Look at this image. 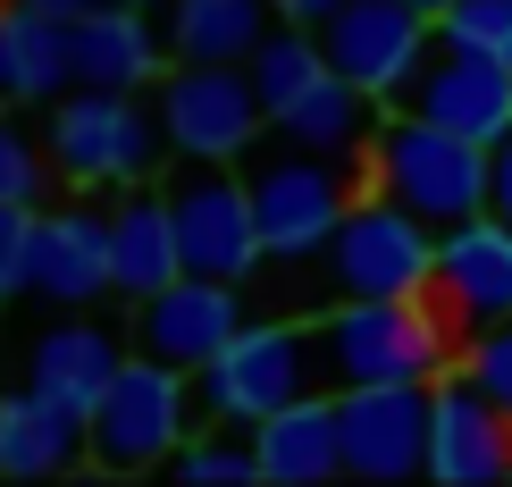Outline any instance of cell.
Segmentation results:
<instances>
[{
	"instance_id": "obj_19",
	"label": "cell",
	"mask_w": 512,
	"mask_h": 487,
	"mask_svg": "<svg viewBox=\"0 0 512 487\" xmlns=\"http://www.w3.org/2000/svg\"><path fill=\"white\" fill-rule=\"evenodd\" d=\"M252 454H261V479L269 487H328L345 479V420H336V387L303 395V404L269 412L252 429Z\"/></svg>"
},
{
	"instance_id": "obj_26",
	"label": "cell",
	"mask_w": 512,
	"mask_h": 487,
	"mask_svg": "<svg viewBox=\"0 0 512 487\" xmlns=\"http://www.w3.org/2000/svg\"><path fill=\"white\" fill-rule=\"evenodd\" d=\"M185 487H252L261 479V454H252V429H227V420H202L194 437L177 446V462H168Z\"/></svg>"
},
{
	"instance_id": "obj_15",
	"label": "cell",
	"mask_w": 512,
	"mask_h": 487,
	"mask_svg": "<svg viewBox=\"0 0 512 487\" xmlns=\"http://www.w3.org/2000/svg\"><path fill=\"white\" fill-rule=\"evenodd\" d=\"M26 294L51 311H84L101 294H118L110 278V210H34V269Z\"/></svg>"
},
{
	"instance_id": "obj_11",
	"label": "cell",
	"mask_w": 512,
	"mask_h": 487,
	"mask_svg": "<svg viewBox=\"0 0 512 487\" xmlns=\"http://www.w3.org/2000/svg\"><path fill=\"white\" fill-rule=\"evenodd\" d=\"M429 479L437 487H496L512 479V412L471 370L429 378Z\"/></svg>"
},
{
	"instance_id": "obj_3",
	"label": "cell",
	"mask_w": 512,
	"mask_h": 487,
	"mask_svg": "<svg viewBox=\"0 0 512 487\" xmlns=\"http://www.w3.org/2000/svg\"><path fill=\"white\" fill-rule=\"evenodd\" d=\"M378 194H395L403 210H420L429 227H454V219H479L487 210V143L454 135V126L420 118V110H387L361 152Z\"/></svg>"
},
{
	"instance_id": "obj_9",
	"label": "cell",
	"mask_w": 512,
	"mask_h": 487,
	"mask_svg": "<svg viewBox=\"0 0 512 487\" xmlns=\"http://www.w3.org/2000/svg\"><path fill=\"white\" fill-rule=\"evenodd\" d=\"M319 261H328L336 294H412V286H437V227L370 185L336 219V236H328Z\"/></svg>"
},
{
	"instance_id": "obj_27",
	"label": "cell",
	"mask_w": 512,
	"mask_h": 487,
	"mask_svg": "<svg viewBox=\"0 0 512 487\" xmlns=\"http://www.w3.org/2000/svg\"><path fill=\"white\" fill-rule=\"evenodd\" d=\"M51 143H34L26 126L9 118V101H0V202H34L42 210V185H51Z\"/></svg>"
},
{
	"instance_id": "obj_2",
	"label": "cell",
	"mask_w": 512,
	"mask_h": 487,
	"mask_svg": "<svg viewBox=\"0 0 512 487\" xmlns=\"http://www.w3.org/2000/svg\"><path fill=\"white\" fill-rule=\"evenodd\" d=\"M319 387H336V378H328V336L294 328V320H244L194 370L202 412L227 420V429H261L269 412L303 404V395H319Z\"/></svg>"
},
{
	"instance_id": "obj_12",
	"label": "cell",
	"mask_w": 512,
	"mask_h": 487,
	"mask_svg": "<svg viewBox=\"0 0 512 487\" xmlns=\"http://www.w3.org/2000/svg\"><path fill=\"white\" fill-rule=\"evenodd\" d=\"M336 420H345V471L353 479H420L429 471V387L420 378L336 387Z\"/></svg>"
},
{
	"instance_id": "obj_36",
	"label": "cell",
	"mask_w": 512,
	"mask_h": 487,
	"mask_svg": "<svg viewBox=\"0 0 512 487\" xmlns=\"http://www.w3.org/2000/svg\"><path fill=\"white\" fill-rule=\"evenodd\" d=\"M0 303H9V294H0Z\"/></svg>"
},
{
	"instance_id": "obj_34",
	"label": "cell",
	"mask_w": 512,
	"mask_h": 487,
	"mask_svg": "<svg viewBox=\"0 0 512 487\" xmlns=\"http://www.w3.org/2000/svg\"><path fill=\"white\" fill-rule=\"evenodd\" d=\"M412 9H429V17H445V0H412Z\"/></svg>"
},
{
	"instance_id": "obj_21",
	"label": "cell",
	"mask_w": 512,
	"mask_h": 487,
	"mask_svg": "<svg viewBox=\"0 0 512 487\" xmlns=\"http://www.w3.org/2000/svg\"><path fill=\"white\" fill-rule=\"evenodd\" d=\"M110 278H118L126 311L143 294H160L168 278H185V244H177V219H168V194L126 185V202H110Z\"/></svg>"
},
{
	"instance_id": "obj_6",
	"label": "cell",
	"mask_w": 512,
	"mask_h": 487,
	"mask_svg": "<svg viewBox=\"0 0 512 487\" xmlns=\"http://www.w3.org/2000/svg\"><path fill=\"white\" fill-rule=\"evenodd\" d=\"M51 168L68 185H143L168 160L160 110L143 93H101V84H76V93L51 101Z\"/></svg>"
},
{
	"instance_id": "obj_16",
	"label": "cell",
	"mask_w": 512,
	"mask_h": 487,
	"mask_svg": "<svg viewBox=\"0 0 512 487\" xmlns=\"http://www.w3.org/2000/svg\"><path fill=\"white\" fill-rule=\"evenodd\" d=\"M403 110L454 126V135H471V143H504V135H512V59H487V51H454V42H437Z\"/></svg>"
},
{
	"instance_id": "obj_18",
	"label": "cell",
	"mask_w": 512,
	"mask_h": 487,
	"mask_svg": "<svg viewBox=\"0 0 512 487\" xmlns=\"http://www.w3.org/2000/svg\"><path fill=\"white\" fill-rule=\"evenodd\" d=\"M93 462V420L59 395H42L34 378L0 395V479H59Z\"/></svg>"
},
{
	"instance_id": "obj_22",
	"label": "cell",
	"mask_w": 512,
	"mask_h": 487,
	"mask_svg": "<svg viewBox=\"0 0 512 487\" xmlns=\"http://www.w3.org/2000/svg\"><path fill=\"white\" fill-rule=\"evenodd\" d=\"M118 362H126V345L101 320H84V311H59V320L26 345V378L42 395H59V404H76V412L101 404V387L118 378Z\"/></svg>"
},
{
	"instance_id": "obj_25",
	"label": "cell",
	"mask_w": 512,
	"mask_h": 487,
	"mask_svg": "<svg viewBox=\"0 0 512 487\" xmlns=\"http://www.w3.org/2000/svg\"><path fill=\"white\" fill-rule=\"evenodd\" d=\"M244 68H252V84H261L269 118H277L294 93H311V84L328 76V51H319V34H311V26H286V17H277V26H269V42L244 59Z\"/></svg>"
},
{
	"instance_id": "obj_17",
	"label": "cell",
	"mask_w": 512,
	"mask_h": 487,
	"mask_svg": "<svg viewBox=\"0 0 512 487\" xmlns=\"http://www.w3.org/2000/svg\"><path fill=\"white\" fill-rule=\"evenodd\" d=\"M437 294L462 311V328L512 320V219L479 210V219L437 227Z\"/></svg>"
},
{
	"instance_id": "obj_10",
	"label": "cell",
	"mask_w": 512,
	"mask_h": 487,
	"mask_svg": "<svg viewBox=\"0 0 512 487\" xmlns=\"http://www.w3.org/2000/svg\"><path fill=\"white\" fill-rule=\"evenodd\" d=\"M160 194H168V219H177L185 269L244 286L252 269L269 261V252H261V219H252L244 160H177V177H168Z\"/></svg>"
},
{
	"instance_id": "obj_1",
	"label": "cell",
	"mask_w": 512,
	"mask_h": 487,
	"mask_svg": "<svg viewBox=\"0 0 512 487\" xmlns=\"http://www.w3.org/2000/svg\"><path fill=\"white\" fill-rule=\"evenodd\" d=\"M328 336V378L336 387H370V378H445L471 345L462 311L445 303L437 286H412V294H345V303L319 320Z\"/></svg>"
},
{
	"instance_id": "obj_23",
	"label": "cell",
	"mask_w": 512,
	"mask_h": 487,
	"mask_svg": "<svg viewBox=\"0 0 512 487\" xmlns=\"http://www.w3.org/2000/svg\"><path fill=\"white\" fill-rule=\"evenodd\" d=\"M378 118H387V101L361 93L353 76H336V68H328L311 93H294L286 110L269 118V135H286V143H303V152H328V160H345V168H353L361 152H370Z\"/></svg>"
},
{
	"instance_id": "obj_14",
	"label": "cell",
	"mask_w": 512,
	"mask_h": 487,
	"mask_svg": "<svg viewBox=\"0 0 512 487\" xmlns=\"http://www.w3.org/2000/svg\"><path fill=\"white\" fill-rule=\"evenodd\" d=\"M68 59H76V84L152 93L168 76V26L160 9H135V0H93L84 17H68Z\"/></svg>"
},
{
	"instance_id": "obj_13",
	"label": "cell",
	"mask_w": 512,
	"mask_h": 487,
	"mask_svg": "<svg viewBox=\"0 0 512 487\" xmlns=\"http://www.w3.org/2000/svg\"><path fill=\"white\" fill-rule=\"evenodd\" d=\"M244 320H252V311H244V286L236 278H202V269H185V278H168L160 294L135 303V345L160 353V362H177V370H202Z\"/></svg>"
},
{
	"instance_id": "obj_4",
	"label": "cell",
	"mask_w": 512,
	"mask_h": 487,
	"mask_svg": "<svg viewBox=\"0 0 512 487\" xmlns=\"http://www.w3.org/2000/svg\"><path fill=\"white\" fill-rule=\"evenodd\" d=\"M194 370H177V362H160V353H126L118 378L101 387V404L84 412L93 420V471H118V479H135V471H168L177 462V446L202 429L194 420Z\"/></svg>"
},
{
	"instance_id": "obj_33",
	"label": "cell",
	"mask_w": 512,
	"mask_h": 487,
	"mask_svg": "<svg viewBox=\"0 0 512 487\" xmlns=\"http://www.w3.org/2000/svg\"><path fill=\"white\" fill-rule=\"evenodd\" d=\"M34 9H51V17H84L93 0H34Z\"/></svg>"
},
{
	"instance_id": "obj_7",
	"label": "cell",
	"mask_w": 512,
	"mask_h": 487,
	"mask_svg": "<svg viewBox=\"0 0 512 487\" xmlns=\"http://www.w3.org/2000/svg\"><path fill=\"white\" fill-rule=\"evenodd\" d=\"M152 110L177 160H244L269 126L252 68H227V59H168V76L152 84Z\"/></svg>"
},
{
	"instance_id": "obj_20",
	"label": "cell",
	"mask_w": 512,
	"mask_h": 487,
	"mask_svg": "<svg viewBox=\"0 0 512 487\" xmlns=\"http://www.w3.org/2000/svg\"><path fill=\"white\" fill-rule=\"evenodd\" d=\"M68 84H76L68 17L34 9V0H0V101L9 110H51Z\"/></svg>"
},
{
	"instance_id": "obj_32",
	"label": "cell",
	"mask_w": 512,
	"mask_h": 487,
	"mask_svg": "<svg viewBox=\"0 0 512 487\" xmlns=\"http://www.w3.org/2000/svg\"><path fill=\"white\" fill-rule=\"evenodd\" d=\"M286 26H319V17H336V0H269Z\"/></svg>"
},
{
	"instance_id": "obj_35",
	"label": "cell",
	"mask_w": 512,
	"mask_h": 487,
	"mask_svg": "<svg viewBox=\"0 0 512 487\" xmlns=\"http://www.w3.org/2000/svg\"><path fill=\"white\" fill-rule=\"evenodd\" d=\"M135 9H168V0H135Z\"/></svg>"
},
{
	"instance_id": "obj_31",
	"label": "cell",
	"mask_w": 512,
	"mask_h": 487,
	"mask_svg": "<svg viewBox=\"0 0 512 487\" xmlns=\"http://www.w3.org/2000/svg\"><path fill=\"white\" fill-rule=\"evenodd\" d=\"M487 210H496V219H512V135L487 143Z\"/></svg>"
},
{
	"instance_id": "obj_8",
	"label": "cell",
	"mask_w": 512,
	"mask_h": 487,
	"mask_svg": "<svg viewBox=\"0 0 512 487\" xmlns=\"http://www.w3.org/2000/svg\"><path fill=\"white\" fill-rule=\"evenodd\" d=\"M311 34L328 51V68L353 76L361 93H378L387 110L412 101V84L437 51V17L412 9V0H336V17H319Z\"/></svg>"
},
{
	"instance_id": "obj_29",
	"label": "cell",
	"mask_w": 512,
	"mask_h": 487,
	"mask_svg": "<svg viewBox=\"0 0 512 487\" xmlns=\"http://www.w3.org/2000/svg\"><path fill=\"white\" fill-rule=\"evenodd\" d=\"M462 370L479 378L487 395L512 412V320H496V328H471V345H462Z\"/></svg>"
},
{
	"instance_id": "obj_5",
	"label": "cell",
	"mask_w": 512,
	"mask_h": 487,
	"mask_svg": "<svg viewBox=\"0 0 512 487\" xmlns=\"http://www.w3.org/2000/svg\"><path fill=\"white\" fill-rule=\"evenodd\" d=\"M244 185H252V219H261V252L269 261H311L328 252L336 219L353 210V168L328 160V152H303V143L277 135L244 152Z\"/></svg>"
},
{
	"instance_id": "obj_24",
	"label": "cell",
	"mask_w": 512,
	"mask_h": 487,
	"mask_svg": "<svg viewBox=\"0 0 512 487\" xmlns=\"http://www.w3.org/2000/svg\"><path fill=\"white\" fill-rule=\"evenodd\" d=\"M160 26H168V59H227V68H244L269 42L277 9L269 0H168Z\"/></svg>"
},
{
	"instance_id": "obj_28",
	"label": "cell",
	"mask_w": 512,
	"mask_h": 487,
	"mask_svg": "<svg viewBox=\"0 0 512 487\" xmlns=\"http://www.w3.org/2000/svg\"><path fill=\"white\" fill-rule=\"evenodd\" d=\"M437 42H454V51H487V59H512V0H445Z\"/></svg>"
},
{
	"instance_id": "obj_30",
	"label": "cell",
	"mask_w": 512,
	"mask_h": 487,
	"mask_svg": "<svg viewBox=\"0 0 512 487\" xmlns=\"http://www.w3.org/2000/svg\"><path fill=\"white\" fill-rule=\"evenodd\" d=\"M34 269V202H0V294H26Z\"/></svg>"
}]
</instances>
